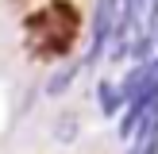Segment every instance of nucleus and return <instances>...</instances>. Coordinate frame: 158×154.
<instances>
[{"label": "nucleus", "mask_w": 158, "mask_h": 154, "mask_svg": "<svg viewBox=\"0 0 158 154\" xmlns=\"http://www.w3.org/2000/svg\"><path fill=\"white\" fill-rule=\"evenodd\" d=\"M77 8L69 0H50L39 15L27 19V38H31V50L43 54V58H62V54L73 50V38H77Z\"/></svg>", "instance_id": "obj_1"}, {"label": "nucleus", "mask_w": 158, "mask_h": 154, "mask_svg": "<svg viewBox=\"0 0 158 154\" xmlns=\"http://www.w3.org/2000/svg\"><path fill=\"white\" fill-rule=\"evenodd\" d=\"M97 104H100V116L104 120H112V116H120V108H127V100H123V92H120V81H100L97 85Z\"/></svg>", "instance_id": "obj_2"}, {"label": "nucleus", "mask_w": 158, "mask_h": 154, "mask_svg": "<svg viewBox=\"0 0 158 154\" xmlns=\"http://www.w3.org/2000/svg\"><path fill=\"white\" fill-rule=\"evenodd\" d=\"M81 62H66L62 69H54L50 77H46V96H66L69 89H73V81L81 77Z\"/></svg>", "instance_id": "obj_3"}, {"label": "nucleus", "mask_w": 158, "mask_h": 154, "mask_svg": "<svg viewBox=\"0 0 158 154\" xmlns=\"http://www.w3.org/2000/svg\"><path fill=\"white\" fill-rule=\"evenodd\" d=\"M77 131H81V120H77V112H62L58 127H54V139H58V143H73V139H77Z\"/></svg>", "instance_id": "obj_4"}]
</instances>
